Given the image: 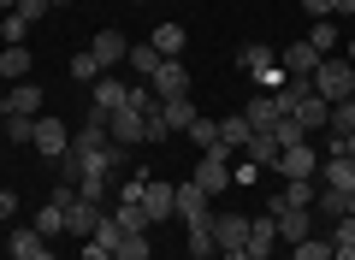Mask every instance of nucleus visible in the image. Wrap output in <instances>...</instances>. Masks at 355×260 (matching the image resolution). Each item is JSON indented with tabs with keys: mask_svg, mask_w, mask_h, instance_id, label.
I'll return each mask as SVG.
<instances>
[{
	"mask_svg": "<svg viewBox=\"0 0 355 260\" xmlns=\"http://www.w3.org/2000/svg\"><path fill=\"white\" fill-rule=\"evenodd\" d=\"M308 83H314V95L326 101V107H338V101H349V89H355V65L338 60V53H326V60L314 65V77H308Z\"/></svg>",
	"mask_w": 355,
	"mask_h": 260,
	"instance_id": "1",
	"label": "nucleus"
},
{
	"mask_svg": "<svg viewBox=\"0 0 355 260\" xmlns=\"http://www.w3.org/2000/svg\"><path fill=\"white\" fill-rule=\"evenodd\" d=\"M172 201H178V219H184V225L214 219V196H207L196 177H178V184H172Z\"/></svg>",
	"mask_w": 355,
	"mask_h": 260,
	"instance_id": "2",
	"label": "nucleus"
},
{
	"mask_svg": "<svg viewBox=\"0 0 355 260\" xmlns=\"http://www.w3.org/2000/svg\"><path fill=\"white\" fill-rule=\"evenodd\" d=\"M190 177L207 189V196H225V184H231V148H207L202 160H196Z\"/></svg>",
	"mask_w": 355,
	"mask_h": 260,
	"instance_id": "3",
	"label": "nucleus"
},
{
	"mask_svg": "<svg viewBox=\"0 0 355 260\" xmlns=\"http://www.w3.org/2000/svg\"><path fill=\"white\" fill-rule=\"evenodd\" d=\"M107 137H113L119 148H137V142H148V119H142L137 107H119V112H107Z\"/></svg>",
	"mask_w": 355,
	"mask_h": 260,
	"instance_id": "4",
	"label": "nucleus"
},
{
	"mask_svg": "<svg viewBox=\"0 0 355 260\" xmlns=\"http://www.w3.org/2000/svg\"><path fill=\"white\" fill-rule=\"evenodd\" d=\"M266 213H272V225H279L284 243H302V236H314V225H320L314 207H266Z\"/></svg>",
	"mask_w": 355,
	"mask_h": 260,
	"instance_id": "5",
	"label": "nucleus"
},
{
	"mask_svg": "<svg viewBox=\"0 0 355 260\" xmlns=\"http://www.w3.org/2000/svg\"><path fill=\"white\" fill-rule=\"evenodd\" d=\"M154 101H178V95H190V71H184V60H160V71L148 77Z\"/></svg>",
	"mask_w": 355,
	"mask_h": 260,
	"instance_id": "6",
	"label": "nucleus"
},
{
	"mask_svg": "<svg viewBox=\"0 0 355 260\" xmlns=\"http://www.w3.org/2000/svg\"><path fill=\"white\" fill-rule=\"evenodd\" d=\"M36 107H42V83H18L0 95V119H42Z\"/></svg>",
	"mask_w": 355,
	"mask_h": 260,
	"instance_id": "7",
	"label": "nucleus"
},
{
	"mask_svg": "<svg viewBox=\"0 0 355 260\" xmlns=\"http://www.w3.org/2000/svg\"><path fill=\"white\" fill-rule=\"evenodd\" d=\"M142 213H148V225L178 219V201H172V184H166V177H148V189H142Z\"/></svg>",
	"mask_w": 355,
	"mask_h": 260,
	"instance_id": "8",
	"label": "nucleus"
},
{
	"mask_svg": "<svg viewBox=\"0 0 355 260\" xmlns=\"http://www.w3.org/2000/svg\"><path fill=\"white\" fill-rule=\"evenodd\" d=\"M30 148L48 154V160H60V154L71 148V130H65L60 119H48V112H42V119H36V142H30Z\"/></svg>",
	"mask_w": 355,
	"mask_h": 260,
	"instance_id": "9",
	"label": "nucleus"
},
{
	"mask_svg": "<svg viewBox=\"0 0 355 260\" xmlns=\"http://www.w3.org/2000/svg\"><path fill=\"white\" fill-rule=\"evenodd\" d=\"M101 219H107V207H101V201H83V196H77L71 207H65V231H71V236H83V243L95 236V225H101Z\"/></svg>",
	"mask_w": 355,
	"mask_h": 260,
	"instance_id": "10",
	"label": "nucleus"
},
{
	"mask_svg": "<svg viewBox=\"0 0 355 260\" xmlns=\"http://www.w3.org/2000/svg\"><path fill=\"white\" fill-rule=\"evenodd\" d=\"M320 172V154L308 148V142H296V148L279 154V166H272V177H314Z\"/></svg>",
	"mask_w": 355,
	"mask_h": 260,
	"instance_id": "11",
	"label": "nucleus"
},
{
	"mask_svg": "<svg viewBox=\"0 0 355 260\" xmlns=\"http://www.w3.org/2000/svg\"><path fill=\"white\" fill-rule=\"evenodd\" d=\"M214 243H219V254H225V248H243L249 243V219H243V213H214Z\"/></svg>",
	"mask_w": 355,
	"mask_h": 260,
	"instance_id": "12",
	"label": "nucleus"
},
{
	"mask_svg": "<svg viewBox=\"0 0 355 260\" xmlns=\"http://www.w3.org/2000/svg\"><path fill=\"white\" fill-rule=\"evenodd\" d=\"M279 65H284V77H314V65H320V53L308 48L302 36H296V42H284V53H279Z\"/></svg>",
	"mask_w": 355,
	"mask_h": 260,
	"instance_id": "13",
	"label": "nucleus"
},
{
	"mask_svg": "<svg viewBox=\"0 0 355 260\" xmlns=\"http://www.w3.org/2000/svg\"><path fill=\"white\" fill-rule=\"evenodd\" d=\"M89 53H95V65H101V71H113V65H119V60L130 53V42L119 36V30H101V36L89 42Z\"/></svg>",
	"mask_w": 355,
	"mask_h": 260,
	"instance_id": "14",
	"label": "nucleus"
},
{
	"mask_svg": "<svg viewBox=\"0 0 355 260\" xmlns=\"http://www.w3.org/2000/svg\"><path fill=\"white\" fill-rule=\"evenodd\" d=\"M12 260H53V248L36 225H24V231H12Z\"/></svg>",
	"mask_w": 355,
	"mask_h": 260,
	"instance_id": "15",
	"label": "nucleus"
},
{
	"mask_svg": "<svg viewBox=\"0 0 355 260\" xmlns=\"http://www.w3.org/2000/svg\"><path fill=\"white\" fill-rule=\"evenodd\" d=\"M314 196H320V184H314V177H291V184H284L279 196L266 201V207H314Z\"/></svg>",
	"mask_w": 355,
	"mask_h": 260,
	"instance_id": "16",
	"label": "nucleus"
},
{
	"mask_svg": "<svg viewBox=\"0 0 355 260\" xmlns=\"http://www.w3.org/2000/svg\"><path fill=\"white\" fill-rule=\"evenodd\" d=\"M89 89H95V107H101V112H119V107L130 101V83H119V77H107V71L95 77Z\"/></svg>",
	"mask_w": 355,
	"mask_h": 260,
	"instance_id": "17",
	"label": "nucleus"
},
{
	"mask_svg": "<svg viewBox=\"0 0 355 260\" xmlns=\"http://www.w3.org/2000/svg\"><path fill=\"white\" fill-rule=\"evenodd\" d=\"M243 119H249V130H266V137H272V124H279L284 112H279V101H272V95H254L249 107H243Z\"/></svg>",
	"mask_w": 355,
	"mask_h": 260,
	"instance_id": "18",
	"label": "nucleus"
},
{
	"mask_svg": "<svg viewBox=\"0 0 355 260\" xmlns=\"http://www.w3.org/2000/svg\"><path fill=\"white\" fill-rule=\"evenodd\" d=\"M279 142H272V137H266V130H254V137L249 142H243V160H249V166H261V172H266V166H279Z\"/></svg>",
	"mask_w": 355,
	"mask_h": 260,
	"instance_id": "19",
	"label": "nucleus"
},
{
	"mask_svg": "<svg viewBox=\"0 0 355 260\" xmlns=\"http://www.w3.org/2000/svg\"><path fill=\"white\" fill-rule=\"evenodd\" d=\"M272 243H279V225H272V213H266V219H249V243H243V248H249L254 260H266V254H272Z\"/></svg>",
	"mask_w": 355,
	"mask_h": 260,
	"instance_id": "20",
	"label": "nucleus"
},
{
	"mask_svg": "<svg viewBox=\"0 0 355 260\" xmlns=\"http://www.w3.org/2000/svg\"><path fill=\"white\" fill-rule=\"evenodd\" d=\"M320 184H326V189H343V196H349V189H355V160L331 154V160L320 166Z\"/></svg>",
	"mask_w": 355,
	"mask_h": 260,
	"instance_id": "21",
	"label": "nucleus"
},
{
	"mask_svg": "<svg viewBox=\"0 0 355 260\" xmlns=\"http://www.w3.org/2000/svg\"><path fill=\"white\" fill-rule=\"evenodd\" d=\"M160 119H166V130H178V137H184V130L196 124V101H190V95H178V101H160Z\"/></svg>",
	"mask_w": 355,
	"mask_h": 260,
	"instance_id": "22",
	"label": "nucleus"
},
{
	"mask_svg": "<svg viewBox=\"0 0 355 260\" xmlns=\"http://www.w3.org/2000/svg\"><path fill=\"white\" fill-rule=\"evenodd\" d=\"M125 219H119V213H107V219L101 225H95V236H89V243H95V248H101V254H119V243H125Z\"/></svg>",
	"mask_w": 355,
	"mask_h": 260,
	"instance_id": "23",
	"label": "nucleus"
},
{
	"mask_svg": "<svg viewBox=\"0 0 355 260\" xmlns=\"http://www.w3.org/2000/svg\"><path fill=\"white\" fill-rule=\"evenodd\" d=\"M148 42H154V53H160V60H184V42H190V36H184L178 24H160Z\"/></svg>",
	"mask_w": 355,
	"mask_h": 260,
	"instance_id": "24",
	"label": "nucleus"
},
{
	"mask_svg": "<svg viewBox=\"0 0 355 260\" xmlns=\"http://www.w3.org/2000/svg\"><path fill=\"white\" fill-rule=\"evenodd\" d=\"M125 60H130V71H137L142 83H148V77L160 71V53H154V42H130V53H125Z\"/></svg>",
	"mask_w": 355,
	"mask_h": 260,
	"instance_id": "25",
	"label": "nucleus"
},
{
	"mask_svg": "<svg viewBox=\"0 0 355 260\" xmlns=\"http://www.w3.org/2000/svg\"><path fill=\"white\" fill-rule=\"evenodd\" d=\"M249 137H254V130H249V119H243V112H237V119H219V148L243 154V142H249Z\"/></svg>",
	"mask_w": 355,
	"mask_h": 260,
	"instance_id": "26",
	"label": "nucleus"
},
{
	"mask_svg": "<svg viewBox=\"0 0 355 260\" xmlns=\"http://www.w3.org/2000/svg\"><path fill=\"white\" fill-rule=\"evenodd\" d=\"M326 112H331V107H326V101H320V95H308V101H302V107H296V112H291V119H296V124H302L308 137H314V130H326Z\"/></svg>",
	"mask_w": 355,
	"mask_h": 260,
	"instance_id": "27",
	"label": "nucleus"
},
{
	"mask_svg": "<svg viewBox=\"0 0 355 260\" xmlns=\"http://www.w3.org/2000/svg\"><path fill=\"white\" fill-rule=\"evenodd\" d=\"M338 36H343V30H338V24H331V18H314V30H308V36H302V42H308V48H314V53H320V60H326V53H331V48H338Z\"/></svg>",
	"mask_w": 355,
	"mask_h": 260,
	"instance_id": "28",
	"label": "nucleus"
},
{
	"mask_svg": "<svg viewBox=\"0 0 355 260\" xmlns=\"http://www.w3.org/2000/svg\"><path fill=\"white\" fill-rule=\"evenodd\" d=\"M184 236H190V260H207V254H219V243H214V225H184Z\"/></svg>",
	"mask_w": 355,
	"mask_h": 260,
	"instance_id": "29",
	"label": "nucleus"
},
{
	"mask_svg": "<svg viewBox=\"0 0 355 260\" xmlns=\"http://www.w3.org/2000/svg\"><path fill=\"white\" fill-rule=\"evenodd\" d=\"M184 137H190L196 142V148H219V119H207V112H196V124H190V130H184Z\"/></svg>",
	"mask_w": 355,
	"mask_h": 260,
	"instance_id": "30",
	"label": "nucleus"
},
{
	"mask_svg": "<svg viewBox=\"0 0 355 260\" xmlns=\"http://www.w3.org/2000/svg\"><path fill=\"white\" fill-rule=\"evenodd\" d=\"M237 65H243V71H249V77H261V71H272V48H266V42H249V48L237 53Z\"/></svg>",
	"mask_w": 355,
	"mask_h": 260,
	"instance_id": "31",
	"label": "nucleus"
},
{
	"mask_svg": "<svg viewBox=\"0 0 355 260\" xmlns=\"http://www.w3.org/2000/svg\"><path fill=\"white\" fill-rule=\"evenodd\" d=\"M291 260H331V236H302V243H291Z\"/></svg>",
	"mask_w": 355,
	"mask_h": 260,
	"instance_id": "32",
	"label": "nucleus"
},
{
	"mask_svg": "<svg viewBox=\"0 0 355 260\" xmlns=\"http://www.w3.org/2000/svg\"><path fill=\"white\" fill-rule=\"evenodd\" d=\"M326 130H331V137H349V130H355V101H338V107L326 112Z\"/></svg>",
	"mask_w": 355,
	"mask_h": 260,
	"instance_id": "33",
	"label": "nucleus"
},
{
	"mask_svg": "<svg viewBox=\"0 0 355 260\" xmlns=\"http://www.w3.org/2000/svg\"><path fill=\"white\" fill-rule=\"evenodd\" d=\"M314 207L326 213V219H343V213H349V196H343V189H326V184H320V196H314Z\"/></svg>",
	"mask_w": 355,
	"mask_h": 260,
	"instance_id": "34",
	"label": "nucleus"
},
{
	"mask_svg": "<svg viewBox=\"0 0 355 260\" xmlns=\"http://www.w3.org/2000/svg\"><path fill=\"white\" fill-rule=\"evenodd\" d=\"M0 77H30V48H0Z\"/></svg>",
	"mask_w": 355,
	"mask_h": 260,
	"instance_id": "35",
	"label": "nucleus"
},
{
	"mask_svg": "<svg viewBox=\"0 0 355 260\" xmlns=\"http://www.w3.org/2000/svg\"><path fill=\"white\" fill-rule=\"evenodd\" d=\"M272 142H279V148H296V142H308V130H302V124L291 119V112H284V119L272 124Z\"/></svg>",
	"mask_w": 355,
	"mask_h": 260,
	"instance_id": "36",
	"label": "nucleus"
},
{
	"mask_svg": "<svg viewBox=\"0 0 355 260\" xmlns=\"http://www.w3.org/2000/svg\"><path fill=\"white\" fill-rule=\"evenodd\" d=\"M36 231H42V236H60V231H65V207H60V201H48V207L36 213Z\"/></svg>",
	"mask_w": 355,
	"mask_h": 260,
	"instance_id": "37",
	"label": "nucleus"
},
{
	"mask_svg": "<svg viewBox=\"0 0 355 260\" xmlns=\"http://www.w3.org/2000/svg\"><path fill=\"white\" fill-rule=\"evenodd\" d=\"M119 260H154V248H148V231H130L125 243H119Z\"/></svg>",
	"mask_w": 355,
	"mask_h": 260,
	"instance_id": "38",
	"label": "nucleus"
},
{
	"mask_svg": "<svg viewBox=\"0 0 355 260\" xmlns=\"http://www.w3.org/2000/svg\"><path fill=\"white\" fill-rule=\"evenodd\" d=\"M0 36H6V48H24V36H30V18L6 12V18H0Z\"/></svg>",
	"mask_w": 355,
	"mask_h": 260,
	"instance_id": "39",
	"label": "nucleus"
},
{
	"mask_svg": "<svg viewBox=\"0 0 355 260\" xmlns=\"http://www.w3.org/2000/svg\"><path fill=\"white\" fill-rule=\"evenodd\" d=\"M142 189H148V177H125V184H119V207H142Z\"/></svg>",
	"mask_w": 355,
	"mask_h": 260,
	"instance_id": "40",
	"label": "nucleus"
},
{
	"mask_svg": "<svg viewBox=\"0 0 355 260\" xmlns=\"http://www.w3.org/2000/svg\"><path fill=\"white\" fill-rule=\"evenodd\" d=\"M320 231L331 236V248H343V243H355V219L343 213V219H331V225H320Z\"/></svg>",
	"mask_w": 355,
	"mask_h": 260,
	"instance_id": "41",
	"label": "nucleus"
},
{
	"mask_svg": "<svg viewBox=\"0 0 355 260\" xmlns=\"http://www.w3.org/2000/svg\"><path fill=\"white\" fill-rule=\"evenodd\" d=\"M71 77H77V83H95V77H101V65H95V53H77V60H71Z\"/></svg>",
	"mask_w": 355,
	"mask_h": 260,
	"instance_id": "42",
	"label": "nucleus"
},
{
	"mask_svg": "<svg viewBox=\"0 0 355 260\" xmlns=\"http://www.w3.org/2000/svg\"><path fill=\"white\" fill-rule=\"evenodd\" d=\"M6 142H36V119H6Z\"/></svg>",
	"mask_w": 355,
	"mask_h": 260,
	"instance_id": "43",
	"label": "nucleus"
},
{
	"mask_svg": "<svg viewBox=\"0 0 355 260\" xmlns=\"http://www.w3.org/2000/svg\"><path fill=\"white\" fill-rule=\"evenodd\" d=\"M77 196L83 201H107V177H77Z\"/></svg>",
	"mask_w": 355,
	"mask_h": 260,
	"instance_id": "44",
	"label": "nucleus"
},
{
	"mask_svg": "<svg viewBox=\"0 0 355 260\" xmlns=\"http://www.w3.org/2000/svg\"><path fill=\"white\" fill-rule=\"evenodd\" d=\"M42 12H53L48 0H18V18H30V24H36V18H42Z\"/></svg>",
	"mask_w": 355,
	"mask_h": 260,
	"instance_id": "45",
	"label": "nucleus"
},
{
	"mask_svg": "<svg viewBox=\"0 0 355 260\" xmlns=\"http://www.w3.org/2000/svg\"><path fill=\"white\" fill-rule=\"evenodd\" d=\"M331 154H343V160H355V130H349V137H331Z\"/></svg>",
	"mask_w": 355,
	"mask_h": 260,
	"instance_id": "46",
	"label": "nucleus"
},
{
	"mask_svg": "<svg viewBox=\"0 0 355 260\" xmlns=\"http://www.w3.org/2000/svg\"><path fill=\"white\" fill-rule=\"evenodd\" d=\"M302 12L308 18H331V0H302Z\"/></svg>",
	"mask_w": 355,
	"mask_h": 260,
	"instance_id": "47",
	"label": "nucleus"
},
{
	"mask_svg": "<svg viewBox=\"0 0 355 260\" xmlns=\"http://www.w3.org/2000/svg\"><path fill=\"white\" fill-rule=\"evenodd\" d=\"M12 213H18V196H12V189H0V219H12Z\"/></svg>",
	"mask_w": 355,
	"mask_h": 260,
	"instance_id": "48",
	"label": "nucleus"
},
{
	"mask_svg": "<svg viewBox=\"0 0 355 260\" xmlns=\"http://www.w3.org/2000/svg\"><path fill=\"white\" fill-rule=\"evenodd\" d=\"M331 260H355V243H343V248H331Z\"/></svg>",
	"mask_w": 355,
	"mask_h": 260,
	"instance_id": "49",
	"label": "nucleus"
},
{
	"mask_svg": "<svg viewBox=\"0 0 355 260\" xmlns=\"http://www.w3.org/2000/svg\"><path fill=\"white\" fill-rule=\"evenodd\" d=\"M225 260H254V254H249V248H225Z\"/></svg>",
	"mask_w": 355,
	"mask_h": 260,
	"instance_id": "50",
	"label": "nucleus"
},
{
	"mask_svg": "<svg viewBox=\"0 0 355 260\" xmlns=\"http://www.w3.org/2000/svg\"><path fill=\"white\" fill-rule=\"evenodd\" d=\"M0 12H18V0H0Z\"/></svg>",
	"mask_w": 355,
	"mask_h": 260,
	"instance_id": "51",
	"label": "nucleus"
},
{
	"mask_svg": "<svg viewBox=\"0 0 355 260\" xmlns=\"http://www.w3.org/2000/svg\"><path fill=\"white\" fill-rule=\"evenodd\" d=\"M343 60H349V65H355V42H349V53H343Z\"/></svg>",
	"mask_w": 355,
	"mask_h": 260,
	"instance_id": "52",
	"label": "nucleus"
},
{
	"mask_svg": "<svg viewBox=\"0 0 355 260\" xmlns=\"http://www.w3.org/2000/svg\"><path fill=\"white\" fill-rule=\"evenodd\" d=\"M349 219H355V189H349Z\"/></svg>",
	"mask_w": 355,
	"mask_h": 260,
	"instance_id": "53",
	"label": "nucleus"
},
{
	"mask_svg": "<svg viewBox=\"0 0 355 260\" xmlns=\"http://www.w3.org/2000/svg\"><path fill=\"white\" fill-rule=\"evenodd\" d=\"M48 6H71V0H48Z\"/></svg>",
	"mask_w": 355,
	"mask_h": 260,
	"instance_id": "54",
	"label": "nucleus"
},
{
	"mask_svg": "<svg viewBox=\"0 0 355 260\" xmlns=\"http://www.w3.org/2000/svg\"><path fill=\"white\" fill-rule=\"evenodd\" d=\"M0 142H6V119H0Z\"/></svg>",
	"mask_w": 355,
	"mask_h": 260,
	"instance_id": "55",
	"label": "nucleus"
},
{
	"mask_svg": "<svg viewBox=\"0 0 355 260\" xmlns=\"http://www.w3.org/2000/svg\"><path fill=\"white\" fill-rule=\"evenodd\" d=\"M349 101H355V89H349Z\"/></svg>",
	"mask_w": 355,
	"mask_h": 260,
	"instance_id": "56",
	"label": "nucleus"
},
{
	"mask_svg": "<svg viewBox=\"0 0 355 260\" xmlns=\"http://www.w3.org/2000/svg\"><path fill=\"white\" fill-rule=\"evenodd\" d=\"M107 260H119V254H107Z\"/></svg>",
	"mask_w": 355,
	"mask_h": 260,
	"instance_id": "57",
	"label": "nucleus"
}]
</instances>
